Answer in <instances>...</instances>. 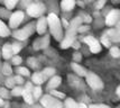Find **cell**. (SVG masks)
I'll return each mask as SVG.
<instances>
[{
  "label": "cell",
  "instance_id": "1",
  "mask_svg": "<svg viewBox=\"0 0 120 108\" xmlns=\"http://www.w3.org/2000/svg\"><path fill=\"white\" fill-rule=\"evenodd\" d=\"M47 23H48V28H49L51 34L54 36V38L57 42H61L63 40L64 35H63L62 23L57 17V15L54 14V12H51L47 16Z\"/></svg>",
  "mask_w": 120,
  "mask_h": 108
},
{
  "label": "cell",
  "instance_id": "2",
  "mask_svg": "<svg viewBox=\"0 0 120 108\" xmlns=\"http://www.w3.org/2000/svg\"><path fill=\"white\" fill-rule=\"evenodd\" d=\"M35 32H36V23L31 21V23L27 24L25 27H22L20 29H16L12 33V36L15 38H17L18 41H25L30 35H33Z\"/></svg>",
  "mask_w": 120,
  "mask_h": 108
},
{
  "label": "cell",
  "instance_id": "3",
  "mask_svg": "<svg viewBox=\"0 0 120 108\" xmlns=\"http://www.w3.org/2000/svg\"><path fill=\"white\" fill-rule=\"evenodd\" d=\"M76 33H78L76 28H73V27L68 26V28H66L65 35L63 37V40L61 41V48L66 50V48L72 46V44L76 41L75 40L76 38Z\"/></svg>",
  "mask_w": 120,
  "mask_h": 108
},
{
  "label": "cell",
  "instance_id": "4",
  "mask_svg": "<svg viewBox=\"0 0 120 108\" xmlns=\"http://www.w3.org/2000/svg\"><path fill=\"white\" fill-rule=\"evenodd\" d=\"M41 105L45 108H63V103L57 99V98L53 97L52 95H44L39 99Z\"/></svg>",
  "mask_w": 120,
  "mask_h": 108
},
{
  "label": "cell",
  "instance_id": "5",
  "mask_svg": "<svg viewBox=\"0 0 120 108\" xmlns=\"http://www.w3.org/2000/svg\"><path fill=\"white\" fill-rule=\"evenodd\" d=\"M85 81H86V83H88L92 89H94V90H102L103 87H105V84L102 82L101 78H100L99 76H97L95 73H93V72H88V73H86Z\"/></svg>",
  "mask_w": 120,
  "mask_h": 108
},
{
  "label": "cell",
  "instance_id": "6",
  "mask_svg": "<svg viewBox=\"0 0 120 108\" xmlns=\"http://www.w3.org/2000/svg\"><path fill=\"white\" fill-rule=\"evenodd\" d=\"M26 9L27 14L30 17H42L43 14L46 10V7L42 2H31Z\"/></svg>",
  "mask_w": 120,
  "mask_h": 108
},
{
  "label": "cell",
  "instance_id": "7",
  "mask_svg": "<svg viewBox=\"0 0 120 108\" xmlns=\"http://www.w3.org/2000/svg\"><path fill=\"white\" fill-rule=\"evenodd\" d=\"M24 18H25L24 11L17 10L15 12H12L10 15V17H9V28L16 29L21 24V21L24 20Z\"/></svg>",
  "mask_w": 120,
  "mask_h": 108
},
{
  "label": "cell",
  "instance_id": "8",
  "mask_svg": "<svg viewBox=\"0 0 120 108\" xmlns=\"http://www.w3.org/2000/svg\"><path fill=\"white\" fill-rule=\"evenodd\" d=\"M120 20V10L119 9H111L105 16V25L111 27V26L117 25V23Z\"/></svg>",
  "mask_w": 120,
  "mask_h": 108
},
{
  "label": "cell",
  "instance_id": "9",
  "mask_svg": "<svg viewBox=\"0 0 120 108\" xmlns=\"http://www.w3.org/2000/svg\"><path fill=\"white\" fill-rule=\"evenodd\" d=\"M49 40H51L49 35H46V34H45V36H42V37L35 40L34 43H33L34 50H35V51H38V50H44V48L48 47V45H49Z\"/></svg>",
  "mask_w": 120,
  "mask_h": 108
},
{
  "label": "cell",
  "instance_id": "10",
  "mask_svg": "<svg viewBox=\"0 0 120 108\" xmlns=\"http://www.w3.org/2000/svg\"><path fill=\"white\" fill-rule=\"evenodd\" d=\"M105 35L109 37L111 42H115V43L120 42V20L117 23V25H115L113 28L108 29Z\"/></svg>",
  "mask_w": 120,
  "mask_h": 108
},
{
  "label": "cell",
  "instance_id": "11",
  "mask_svg": "<svg viewBox=\"0 0 120 108\" xmlns=\"http://www.w3.org/2000/svg\"><path fill=\"white\" fill-rule=\"evenodd\" d=\"M47 27H48V23H47V17H39L38 20L36 23V32L39 35H44L47 31Z\"/></svg>",
  "mask_w": 120,
  "mask_h": 108
},
{
  "label": "cell",
  "instance_id": "12",
  "mask_svg": "<svg viewBox=\"0 0 120 108\" xmlns=\"http://www.w3.org/2000/svg\"><path fill=\"white\" fill-rule=\"evenodd\" d=\"M1 55L5 60H9L14 56V52H12V45L9 44V43H6L5 45L2 46V50H1Z\"/></svg>",
  "mask_w": 120,
  "mask_h": 108
},
{
  "label": "cell",
  "instance_id": "13",
  "mask_svg": "<svg viewBox=\"0 0 120 108\" xmlns=\"http://www.w3.org/2000/svg\"><path fill=\"white\" fill-rule=\"evenodd\" d=\"M62 82V78L60 76H54V77L49 78L48 83H47V90H54L61 84Z\"/></svg>",
  "mask_w": 120,
  "mask_h": 108
},
{
  "label": "cell",
  "instance_id": "14",
  "mask_svg": "<svg viewBox=\"0 0 120 108\" xmlns=\"http://www.w3.org/2000/svg\"><path fill=\"white\" fill-rule=\"evenodd\" d=\"M46 78L43 74V72H35L33 76H31V82L35 83L36 86H41L45 82Z\"/></svg>",
  "mask_w": 120,
  "mask_h": 108
},
{
  "label": "cell",
  "instance_id": "15",
  "mask_svg": "<svg viewBox=\"0 0 120 108\" xmlns=\"http://www.w3.org/2000/svg\"><path fill=\"white\" fill-rule=\"evenodd\" d=\"M71 68H72V70L75 72V74L79 76V77H85L86 73H88V71H86L83 67H81L79 63H76V62L71 63Z\"/></svg>",
  "mask_w": 120,
  "mask_h": 108
},
{
  "label": "cell",
  "instance_id": "16",
  "mask_svg": "<svg viewBox=\"0 0 120 108\" xmlns=\"http://www.w3.org/2000/svg\"><path fill=\"white\" fill-rule=\"evenodd\" d=\"M76 5L75 0H62L61 1V8L63 11H71L74 9Z\"/></svg>",
  "mask_w": 120,
  "mask_h": 108
},
{
  "label": "cell",
  "instance_id": "17",
  "mask_svg": "<svg viewBox=\"0 0 120 108\" xmlns=\"http://www.w3.org/2000/svg\"><path fill=\"white\" fill-rule=\"evenodd\" d=\"M68 82H70V84H71L72 87H74V88H82V87H83V83H82V81H81L78 77L72 76V74H68Z\"/></svg>",
  "mask_w": 120,
  "mask_h": 108
},
{
  "label": "cell",
  "instance_id": "18",
  "mask_svg": "<svg viewBox=\"0 0 120 108\" xmlns=\"http://www.w3.org/2000/svg\"><path fill=\"white\" fill-rule=\"evenodd\" d=\"M22 97H24V100L25 103L28 104V105H34V96H33V92L29 91V90H26L24 88V92H22Z\"/></svg>",
  "mask_w": 120,
  "mask_h": 108
},
{
  "label": "cell",
  "instance_id": "19",
  "mask_svg": "<svg viewBox=\"0 0 120 108\" xmlns=\"http://www.w3.org/2000/svg\"><path fill=\"white\" fill-rule=\"evenodd\" d=\"M9 35H10L9 27L0 19V36H1V37H7V36H9Z\"/></svg>",
  "mask_w": 120,
  "mask_h": 108
},
{
  "label": "cell",
  "instance_id": "20",
  "mask_svg": "<svg viewBox=\"0 0 120 108\" xmlns=\"http://www.w3.org/2000/svg\"><path fill=\"white\" fill-rule=\"evenodd\" d=\"M82 23H83V20H82L81 16H78V17H74L73 19L70 21V26L78 29V27H80V26L82 25Z\"/></svg>",
  "mask_w": 120,
  "mask_h": 108
},
{
  "label": "cell",
  "instance_id": "21",
  "mask_svg": "<svg viewBox=\"0 0 120 108\" xmlns=\"http://www.w3.org/2000/svg\"><path fill=\"white\" fill-rule=\"evenodd\" d=\"M64 107L65 108H79V104L75 103L72 98H66L64 101Z\"/></svg>",
  "mask_w": 120,
  "mask_h": 108
},
{
  "label": "cell",
  "instance_id": "22",
  "mask_svg": "<svg viewBox=\"0 0 120 108\" xmlns=\"http://www.w3.org/2000/svg\"><path fill=\"white\" fill-rule=\"evenodd\" d=\"M43 74L45 76V78H52L55 76V72H56V70L54 69V68H51V67H48V68H45L44 70H43Z\"/></svg>",
  "mask_w": 120,
  "mask_h": 108
},
{
  "label": "cell",
  "instance_id": "23",
  "mask_svg": "<svg viewBox=\"0 0 120 108\" xmlns=\"http://www.w3.org/2000/svg\"><path fill=\"white\" fill-rule=\"evenodd\" d=\"M1 72H2V74H5V76H10L11 73H12L11 65L9 63H4V65L1 67Z\"/></svg>",
  "mask_w": 120,
  "mask_h": 108
},
{
  "label": "cell",
  "instance_id": "24",
  "mask_svg": "<svg viewBox=\"0 0 120 108\" xmlns=\"http://www.w3.org/2000/svg\"><path fill=\"white\" fill-rule=\"evenodd\" d=\"M33 96H34V99H39V98L42 97V92H43V89L41 86H36V87H34L33 89Z\"/></svg>",
  "mask_w": 120,
  "mask_h": 108
},
{
  "label": "cell",
  "instance_id": "25",
  "mask_svg": "<svg viewBox=\"0 0 120 108\" xmlns=\"http://www.w3.org/2000/svg\"><path fill=\"white\" fill-rule=\"evenodd\" d=\"M22 92H24V88L21 86H15L11 90V95L15 96V97H18V96H22Z\"/></svg>",
  "mask_w": 120,
  "mask_h": 108
},
{
  "label": "cell",
  "instance_id": "26",
  "mask_svg": "<svg viewBox=\"0 0 120 108\" xmlns=\"http://www.w3.org/2000/svg\"><path fill=\"white\" fill-rule=\"evenodd\" d=\"M4 1H5L6 8H7L8 10H11V9H14L16 7V5L18 4L19 0H4Z\"/></svg>",
  "mask_w": 120,
  "mask_h": 108
},
{
  "label": "cell",
  "instance_id": "27",
  "mask_svg": "<svg viewBox=\"0 0 120 108\" xmlns=\"http://www.w3.org/2000/svg\"><path fill=\"white\" fill-rule=\"evenodd\" d=\"M17 73L18 74H20V76H22V77H28L29 76V70L27 69V68L25 67H19V68H17Z\"/></svg>",
  "mask_w": 120,
  "mask_h": 108
},
{
  "label": "cell",
  "instance_id": "28",
  "mask_svg": "<svg viewBox=\"0 0 120 108\" xmlns=\"http://www.w3.org/2000/svg\"><path fill=\"white\" fill-rule=\"evenodd\" d=\"M89 47H90V51L92 52V53H99L101 51V43L98 41L97 43H94L93 45H91Z\"/></svg>",
  "mask_w": 120,
  "mask_h": 108
},
{
  "label": "cell",
  "instance_id": "29",
  "mask_svg": "<svg viewBox=\"0 0 120 108\" xmlns=\"http://www.w3.org/2000/svg\"><path fill=\"white\" fill-rule=\"evenodd\" d=\"M98 42V40L95 38V37H93V36H86V37H84V43L86 44V45H89V46H91V45H93L94 43H97Z\"/></svg>",
  "mask_w": 120,
  "mask_h": 108
},
{
  "label": "cell",
  "instance_id": "30",
  "mask_svg": "<svg viewBox=\"0 0 120 108\" xmlns=\"http://www.w3.org/2000/svg\"><path fill=\"white\" fill-rule=\"evenodd\" d=\"M101 44L105 45V47H111V41H110V38L105 34H103L102 37H101Z\"/></svg>",
  "mask_w": 120,
  "mask_h": 108
},
{
  "label": "cell",
  "instance_id": "31",
  "mask_svg": "<svg viewBox=\"0 0 120 108\" xmlns=\"http://www.w3.org/2000/svg\"><path fill=\"white\" fill-rule=\"evenodd\" d=\"M49 95H52L53 97L57 98V99H63V98H65V93L63 92H60V91H57V90H49Z\"/></svg>",
  "mask_w": 120,
  "mask_h": 108
},
{
  "label": "cell",
  "instance_id": "32",
  "mask_svg": "<svg viewBox=\"0 0 120 108\" xmlns=\"http://www.w3.org/2000/svg\"><path fill=\"white\" fill-rule=\"evenodd\" d=\"M110 54H111V56H112V57H119L120 56L119 47H117V46L110 47Z\"/></svg>",
  "mask_w": 120,
  "mask_h": 108
},
{
  "label": "cell",
  "instance_id": "33",
  "mask_svg": "<svg viewBox=\"0 0 120 108\" xmlns=\"http://www.w3.org/2000/svg\"><path fill=\"white\" fill-rule=\"evenodd\" d=\"M27 63H28V65L33 69H36L38 67V62H37L36 57H28V60H27Z\"/></svg>",
  "mask_w": 120,
  "mask_h": 108
},
{
  "label": "cell",
  "instance_id": "34",
  "mask_svg": "<svg viewBox=\"0 0 120 108\" xmlns=\"http://www.w3.org/2000/svg\"><path fill=\"white\" fill-rule=\"evenodd\" d=\"M5 84H6V87H7V88H10V89H12V88L16 86L15 79H14V78H11V77H9L5 81Z\"/></svg>",
  "mask_w": 120,
  "mask_h": 108
},
{
  "label": "cell",
  "instance_id": "35",
  "mask_svg": "<svg viewBox=\"0 0 120 108\" xmlns=\"http://www.w3.org/2000/svg\"><path fill=\"white\" fill-rule=\"evenodd\" d=\"M105 2H107V0H97L95 1V5H94V8L97 10H100V9H102L105 7Z\"/></svg>",
  "mask_w": 120,
  "mask_h": 108
},
{
  "label": "cell",
  "instance_id": "36",
  "mask_svg": "<svg viewBox=\"0 0 120 108\" xmlns=\"http://www.w3.org/2000/svg\"><path fill=\"white\" fill-rule=\"evenodd\" d=\"M21 62H22V59H21V56H19L18 54H17V55H14V56L11 57V63H12L14 65H19Z\"/></svg>",
  "mask_w": 120,
  "mask_h": 108
},
{
  "label": "cell",
  "instance_id": "37",
  "mask_svg": "<svg viewBox=\"0 0 120 108\" xmlns=\"http://www.w3.org/2000/svg\"><path fill=\"white\" fill-rule=\"evenodd\" d=\"M0 97L4 99L9 98V90H7V88H0Z\"/></svg>",
  "mask_w": 120,
  "mask_h": 108
},
{
  "label": "cell",
  "instance_id": "38",
  "mask_svg": "<svg viewBox=\"0 0 120 108\" xmlns=\"http://www.w3.org/2000/svg\"><path fill=\"white\" fill-rule=\"evenodd\" d=\"M12 45V52H14V55H17L21 50V45L18 44V43H15V44H11Z\"/></svg>",
  "mask_w": 120,
  "mask_h": 108
},
{
  "label": "cell",
  "instance_id": "39",
  "mask_svg": "<svg viewBox=\"0 0 120 108\" xmlns=\"http://www.w3.org/2000/svg\"><path fill=\"white\" fill-rule=\"evenodd\" d=\"M81 18H82L83 23H85V24H90V23L92 21V17H91L90 15H86V14L81 15Z\"/></svg>",
  "mask_w": 120,
  "mask_h": 108
},
{
  "label": "cell",
  "instance_id": "40",
  "mask_svg": "<svg viewBox=\"0 0 120 108\" xmlns=\"http://www.w3.org/2000/svg\"><path fill=\"white\" fill-rule=\"evenodd\" d=\"M14 79H15L16 84H18V86H21V84L24 83V79H22V76H20V74H17L16 77H14Z\"/></svg>",
  "mask_w": 120,
  "mask_h": 108
},
{
  "label": "cell",
  "instance_id": "41",
  "mask_svg": "<svg viewBox=\"0 0 120 108\" xmlns=\"http://www.w3.org/2000/svg\"><path fill=\"white\" fill-rule=\"evenodd\" d=\"M90 29V26L89 25H81L80 27H78V33H85Z\"/></svg>",
  "mask_w": 120,
  "mask_h": 108
},
{
  "label": "cell",
  "instance_id": "42",
  "mask_svg": "<svg viewBox=\"0 0 120 108\" xmlns=\"http://www.w3.org/2000/svg\"><path fill=\"white\" fill-rule=\"evenodd\" d=\"M81 60H82V55H81V53H79V52H75V53L73 54V61L78 63V62H80Z\"/></svg>",
  "mask_w": 120,
  "mask_h": 108
},
{
  "label": "cell",
  "instance_id": "43",
  "mask_svg": "<svg viewBox=\"0 0 120 108\" xmlns=\"http://www.w3.org/2000/svg\"><path fill=\"white\" fill-rule=\"evenodd\" d=\"M88 108H110L109 106H107V105H102V104H100V105H90Z\"/></svg>",
  "mask_w": 120,
  "mask_h": 108
},
{
  "label": "cell",
  "instance_id": "44",
  "mask_svg": "<svg viewBox=\"0 0 120 108\" xmlns=\"http://www.w3.org/2000/svg\"><path fill=\"white\" fill-rule=\"evenodd\" d=\"M25 89H26V90H29V91H33V89H34V87H33V83H31V82H27L26 84H25Z\"/></svg>",
  "mask_w": 120,
  "mask_h": 108
},
{
  "label": "cell",
  "instance_id": "45",
  "mask_svg": "<svg viewBox=\"0 0 120 108\" xmlns=\"http://www.w3.org/2000/svg\"><path fill=\"white\" fill-rule=\"evenodd\" d=\"M0 16H2V17H8V16H9V12H8V11H5L2 8H0Z\"/></svg>",
  "mask_w": 120,
  "mask_h": 108
},
{
  "label": "cell",
  "instance_id": "46",
  "mask_svg": "<svg viewBox=\"0 0 120 108\" xmlns=\"http://www.w3.org/2000/svg\"><path fill=\"white\" fill-rule=\"evenodd\" d=\"M30 4H31V0H22V5L25 6L26 8H27V7H28L29 5H30Z\"/></svg>",
  "mask_w": 120,
  "mask_h": 108
},
{
  "label": "cell",
  "instance_id": "47",
  "mask_svg": "<svg viewBox=\"0 0 120 108\" xmlns=\"http://www.w3.org/2000/svg\"><path fill=\"white\" fill-rule=\"evenodd\" d=\"M62 25L64 26L65 28H68V26H70V24L68 23V20H66V19H64V18H63V19H62Z\"/></svg>",
  "mask_w": 120,
  "mask_h": 108
},
{
  "label": "cell",
  "instance_id": "48",
  "mask_svg": "<svg viewBox=\"0 0 120 108\" xmlns=\"http://www.w3.org/2000/svg\"><path fill=\"white\" fill-rule=\"evenodd\" d=\"M72 47H74L75 50H78V48H80V43H79L78 41H75V42L73 43V44H72Z\"/></svg>",
  "mask_w": 120,
  "mask_h": 108
},
{
  "label": "cell",
  "instance_id": "49",
  "mask_svg": "<svg viewBox=\"0 0 120 108\" xmlns=\"http://www.w3.org/2000/svg\"><path fill=\"white\" fill-rule=\"evenodd\" d=\"M79 108H88V106H86L85 104H83V103H80L79 104Z\"/></svg>",
  "mask_w": 120,
  "mask_h": 108
},
{
  "label": "cell",
  "instance_id": "50",
  "mask_svg": "<svg viewBox=\"0 0 120 108\" xmlns=\"http://www.w3.org/2000/svg\"><path fill=\"white\" fill-rule=\"evenodd\" d=\"M31 108H45V107H43L42 105L39 104V105H31Z\"/></svg>",
  "mask_w": 120,
  "mask_h": 108
},
{
  "label": "cell",
  "instance_id": "51",
  "mask_svg": "<svg viewBox=\"0 0 120 108\" xmlns=\"http://www.w3.org/2000/svg\"><path fill=\"white\" fill-rule=\"evenodd\" d=\"M5 101H4V98H1L0 97V107H4L5 106Z\"/></svg>",
  "mask_w": 120,
  "mask_h": 108
},
{
  "label": "cell",
  "instance_id": "52",
  "mask_svg": "<svg viewBox=\"0 0 120 108\" xmlns=\"http://www.w3.org/2000/svg\"><path fill=\"white\" fill-rule=\"evenodd\" d=\"M116 92H117V95L119 96V98H120V86L118 88H117V90H116Z\"/></svg>",
  "mask_w": 120,
  "mask_h": 108
},
{
  "label": "cell",
  "instance_id": "53",
  "mask_svg": "<svg viewBox=\"0 0 120 108\" xmlns=\"http://www.w3.org/2000/svg\"><path fill=\"white\" fill-rule=\"evenodd\" d=\"M5 108H9V104H8V103L5 104Z\"/></svg>",
  "mask_w": 120,
  "mask_h": 108
},
{
  "label": "cell",
  "instance_id": "54",
  "mask_svg": "<svg viewBox=\"0 0 120 108\" xmlns=\"http://www.w3.org/2000/svg\"><path fill=\"white\" fill-rule=\"evenodd\" d=\"M90 1H92V0H85V2H90Z\"/></svg>",
  "mask_w": 120,
  "mask_h": 108
},
{
  "label": "cell",
  "instance_id": "55",
  "mask_svg": "<svg viewBox=\"0 0 120 108\" xmlns=\"http://www.w3.org/2000/svg\"><path fill=\"white\" fill-rule=\"evenodd\" d=\"M0 56H2V55H1V51H0Z\"/></svg>",
  "mask_w": 120,
  "mask_h": 108
},
{
  "label": "cell",
  "instance_id": "56",
  "mask_svg": "<svg viewBox=\"0 0 120 108\" xmlns=\"http://www.w3.org/2000/svg\"><path fill=\"white\" fill-rule=\"evenodd\" d=\"M0 1H4V0H0Z\"/></svg>",
  "mask_w": 120,
  "mask_h": 108
}]
</instances>
